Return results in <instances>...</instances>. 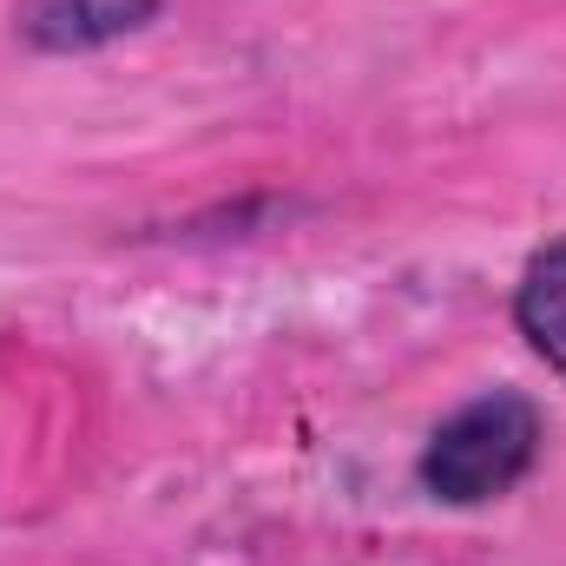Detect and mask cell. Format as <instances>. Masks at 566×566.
Wrapping results in <instances>:
<instances>
[{
	"label": "cell",
	"mask_w": 566,
	"mask_h": 566,
	"mask_svg": "<svg viewBox=\"0 0 566 566\" xmlns=\"http://www.w3.org/2000/svg\"><path fill=\"white\" fill-rule=\"evenodd\" d=\"M13 20L33 53H93L151 27L158 0H27Z\"/></svg>",
	"instance_id": "2"
},
{
	"label": "cell",
	"mask_w": 566,
	"mask_h": 566,
	"mask_svg": "<svg viewBox=\"0 0 566 566\" xmlns=\"http://www.w3.org/2000/svg\"><path fill=\"white\" fill-rule=\"evenodd\" d=\"M514 323H521L527 349L554 376H566V231L527 258V271L514 283Z\"/></svg>",
	"instance_id": "3"
},
{
	"label": "cell",
	"mask_w": 566,
	"mask_h": 566,
	"mask_svg": "<svg viewBox=\"0 0 566 566\" xmlns=\"http://www.w3.org/2000/svg\"><path fill=\"white\" fill-rule=\"evenodd\" d=\"M547 441V416L534 396L521 389H481L474 402H461L448 422H434L422 441V488L441 507H488L501 494H514Z\"/></svg>",
	"instance_id": "1"
}]
</instances>
